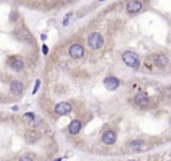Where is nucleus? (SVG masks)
I'll use <instances>...</instances> for the list:
<instances>
[{"mask_svg":"<svg viewBox=\"0 0 171 161\" xmlns=\"http://www.w3.org/2000/svg\"><path fill=\"white\" fill-rule=\"evenodd\" d=\"M122 59H123V63L130 68H138L141 65V60H139L138 55L135 52H131V51H127L122 55Z\"/></svg>","mask_w":171,"mask_h":161,"instance_id":"nucleus-1","label":"nucleus"},{"mask_svg":"<svg viewBox=\"0 0 171 161\" xmlns=\"http://www.w3.org/2000/svg\"><path fill=\"white\" fill-rule=\"evenodd\" d=\"M142 7H143V4H142L141 0H131L127 4V12L128 13H138V12H141Z\"/></svg>","mask_w":171,"mask_h":161,"instance_id":"nucleus-6","label":"nucleus"},{"mask_svg":"<svg viewBox=\"0 0 171 161\" xmlns=\"http://www.w3.org/2000/svg\"><path fill=\"white\" fill-rule=\"evenodd\" d=\"M39 87H40V80H36V81H35V88H33V91H32V93H33V95H35L36 92H38Z\"/></svg>","mask_w":171,"mask_h":161,"instance_id":"nucleus-15","label":"nucleus"},{"mask_svg":"<svg viewBox=\"0 0 171 161\" xmlns=\"http://www.w3.org/2000/svg\"><path fill=\"white\" fill-rule=\"evenodd\" d=\"M42 51H43V53H44V55H47V53H48V47H47V45H45V44H43Z\"/></svg>","mask_w":171,"mask_h":161,"instance_id":"nucleus-18","label":"nucleus"},{"mask_svg":"<svg viewBox=\"0 0 171 161\" xmlns=\"http://www.w3.org/2000/svg\"><path fill=\"white\" fill-rule=\"evenodd\" d=\"M169 161H171V160H169Z\"/></svg>","mask_w":171,"mask_h":161,"instance_id":"nucleus-22","label":"nucleus"},{"mask_svg":"<svg viewBox=\"0 0 171 161\" xmlns=\"http://www.w3.org/2000/svg\"><path fill=\"white\" fill-rule=\"evenodd\" d=\"M24 119H25V120H28V121H31V120L35 119V114L31 113V112H28V113H25V114H24Z\"/></svg>","mask_w":171,"mask_h":161,"instance_id":"nucleus-14","label":"nucleus"},{"mask_svg":"<svg viewBox=\"0 0 171 161\" xmlns=\"http://www.w3.org/2000/svg\"><path fill=\"white\" fill-rule=\"evenodd\" d=\"M80 128H82V123L79 121V120H74L70 124V126H68V131H70L71 134H78Z\"/></svg>","mask_w":171,"mask_h":161,"instance_id":"nucleus-12","label":"nucleus"},{"mask_svg":"<svg viewBox=\"0 0 171 161\" xmlns=\"http://www.w3.org/2000/svg\"><path fill=\"white\" fill-rule=\"evenodd\" d=\"M55 161H62V159H56Z\"/></svg>","mask_w":171,"mask_h":161,"instance_id":"nucleus-20","label":"nucleus"},{"mask_svg":"<svg viewBox=\"0 0 171 161\" xmlns=\"http://www.w3.org/2000/svg\"><path fill=\"white\" fill-rule=\"evenodd\" d=\"M71 16H72V13H71V12L65 15V18H64V20H63V25H68V19H70Z\"/></svg>","mask_w":171,"mask_h":161,"instance_id":"nucleus-17","label":"nucleus"},{"mask_svg":"<svg viewBox=\"0 0 171 161\" xmlns=\"http://www.w3.org/2000/svg\"><path fill=\"white\" fill-rule=\"evenodd\" d=\"M130 148H131V149H142V148H143V141L134 140V141L130 143Z\"/></svg>","mask_w":171,"mask_h":161,"instance_id":"nucleus-13","label":"nucleus"},{"mask_svg":"<svg viewBox=\"0 0 171 161\" xmlns=\"http://www.w3.org/2000/svg\"><path fill=\"white\" fill-rule=\"evenodd\" d=\"M23 89H24V84H23L20 80H13V81H11L10 91H11V93H12V95L19 96V95H22Z\"/></svg>","mask_w":171,"mask_h":161,"instance_id":"nucleus-4","label":"nucleus"},{"mask_svg":"<svg viewBox=\"0 0 171 161\" xmlns=\"http://www.w3.org/2000/svg\"><path fill=\"white\" fill-rule=\"evenodd\" d=\"M100 1H104V0H100Z\"/></svg>","mask_w":171,"mask_h":161,"instance_id":"nucleus-21","label":"nucleus"},{"mask_svg":"<svg viewBox=\"0 0 171 161\" xmlns=\"http://www.w3.org/2000/svg\"><path fill=\"white\" fill-rule=\"evenodd\" d=\"M68 53H70V56L72 59H80L84 55V48L80 44H72L70 47V49H68Z\"/></svg>","mask_w":171,"mask_h":161,"instance_id":"nucleus-3","label":"nucleus"},{"mask_svg":"<svg viewBox=\"0 0 171 161\" xmlns=\"http://www.w3.org/2000/svg\"><path fill=\"white\" fill-rule=\"evenodd\" d=\"M10 67L12 68L13 71L20 72V71H23V68H24V61H23L22 59H13V60H11Z\"/></svg>","mask_w":171,"mask_h":161,"instance_id":"nucleus-11","label":"nucleus"},{"mask_svg":"<svg viewBox=\"0 0 171 161\" xmlns=\"http://www.w3.org/2000/svg\"><path fill=\"white\" fill-rule=\"evenodd\" d=\"M102 140H103V143L107 144V145H112V144L116 141L115 132L114 131H106L103 133V136H102Z\"/></svg>","mask_w":171,"mask_h":161,"instance_id":"nucleus-8","label":"nucleus"},{"mask_svg":"<svg viewBox=\"0 0 171 161\" xmlns=\"http://www.w3.org/2000/svg\"><path fill=\"white\" fill-rule=\"evenodd\" d=\"M103 83H104V87H106L108 91H115L116 88L119 87V80L116 79V77H114V76L106 77Z\"/></svg>","mask_w":171,"mask_h":161,"instance_id":"nucleus-7","label":"nucleus"},{"mask_svg":"<svg viewBox=\"0 0 171 161\" xmlns=\"http://www.w3.org/2000/svg\"><path fill=\"white\" fill-rule=\"evenodd\" d=\"M72 111V107H71L68 103H59L55 107V113L59 114V116H64V114H68Z\"/></svg>","mask_w":171,"mask_h":161,"instance_id":"nucleus-5","label":"nucleus"},{"mask_svg":"<svg viewBox=\"0 0 171 161\" xmlns=\"http://www.w3.org/2000/svg\"><path fill=\"white\" fill-rule=\"evenodd\" d=\"M16 19H18V13H16L15 11H12V12H11V16H10V20L11 21H15Z\"/></svg>","mask_w":171,"mask_h":161,"instance_id":"nucleus-16","label":"nucleus"},{"mask_svg":"<svg viewBox=\"0 0 171 161\" xmlns=\"http://www.w3.org/2000/svg\"><path fill=\"white\" fill-rule=\"evenodd\" d=\"M154 63H155L156 67L164 68V67L169 65V57L164 56V55H155V57H154Z\"/></svg>","mask_w":171,"mask_h":161,"instance_id":"nucleus-9","label":"nucleus"},{"mask_svg":"<svg viewBox=\"0 0 171 161\" xmlns=\"http://www.w3.org/2000/svg\"><path fill=\"white\" fill-rule=\"evenodd\" d=\"M19 161H32V159H31V157H28V156H24V157H22Z\"/></svg>","mask_w":171,"mask_h":161,"instance_id":"nucleus-19","label":"nucleus"},{"mask_svg":"<svg viewBox=\"0 0 171 161\" xmlns=\"http://www.w3.org/2000/svg\"><path fill=\"white\" fill-rule=\"evenodd\" d=\"M134 100H135V104L139 105V107H146V105L149 104V97H147V95L143 93V92L136 95Z\"/></svg>","mask_w":171,"mask_h":161,"instance_id":"nucleus-10","label":"nucleus"},{"mask_svg":"<svg viewBox=\"0 0 171 161\" xmlns=\"http://www.w3.org/2000/svg\"><path fill=\"white\" fill-rule=\"evenodd\" d=\"M103 44H104L103 36L99 32H92L88 36V45H90V48H92V49H99V48H102Z\"/></svg>","mask_w":171,"mask_h":161,"instance_id":"nucleus-2","label":"nucleus"}]
</instances>
